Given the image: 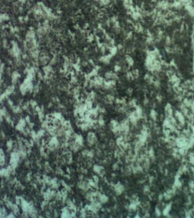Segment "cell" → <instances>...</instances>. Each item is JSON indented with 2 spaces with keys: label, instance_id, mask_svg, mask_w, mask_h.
<instances>
[{
  "label": "cell",
  "instance_id": "1",
  "mask_svg": "<svg viewBox=\"0 0 194 218\" xmlns=\"http://www.w3.org/2000/svg\"><path fill=\"white\" fill-rule=\"evenodd\" d=\"M87 142L90 145H93L97 142L96 135L93 132H89L87 135Z\"/></svg>",
  "mask_w": 194,
  "mask_h": 218
}]
</instances>
